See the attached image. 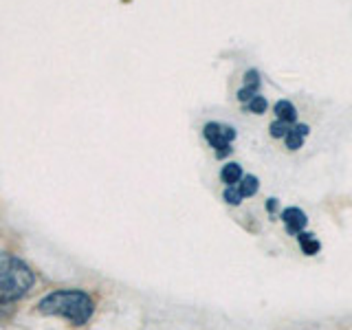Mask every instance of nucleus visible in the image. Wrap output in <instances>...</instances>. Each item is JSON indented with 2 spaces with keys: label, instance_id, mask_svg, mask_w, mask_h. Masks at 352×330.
<instances>
[{
  "label": "nucleus",
  "instance_id": "1",
  "mask_svg": "<svg viewBox=\"0 0 352 330\" xmlns=\"http://www.w3.org/2000/svg\"><path fill=\"white\" fill-rule=\"evenodd\" d=\"M38 311L42 315L69 319L73 326H84L95 313V302L84 291H55L38 304Z\"/></svg>",
  "mask_w": 352,
  "mask_h": 330
},
{
  "label": "nucleus",
  "instance_id": "2",
  "mask_svg": "<svg viewBox=\"0 0 352 330\" xmlns=\"http://www.w3.org/2000/svg\"><path fill=\"white\" fill-rule=\"evenodd\" d=\"M33 282H36L33 271L25 262L11 253L0 251V304L20 300L31 291Z\"/></svg>",
  "mask_w": 352,
  "mask_h": 330
},
{
  "label": "nucleus",
  "instance_id": "3",
  "mask_svg": "<svg viewBox=\"0 0 352 330\" xmlns=\"http://www.w3.org/2000/svg\"><path fill=\"white\" fill-rule=\"evenodd\" d=\"M203 135L207 143L216 150V157L223 159L227 154H231V141L236 139V130L225 124H216V121H209L203 128Z\"/></svg>",
  "mask_w": 352,
  "mask_h": 330
},
{
  "label": "nucleus",
  "instance_id": "4",
  "mask_svg": "<svg viewBox=\"0 0 352 330\" xmlns=\"http://www.w3.org/2000/svg\"><path fill=\"white\" fill-rule=\"evenodd\" d=\"M282 223H284L286 231H289L291 236H297V234H302V231L306 229L308 218H306V214L302 212L300 207H289V209H284V212H282Z\"/></svg>",
  "mask_w": 352,
  "mask_h": 330
},
{
  "label": "nucleus",
  "instance_id": "5",
  "mask_svg": "<svg viewBox=\"0 0 352 330\" xmlns=\"http://www.w3.org/2000/svg\"><path fill=\"white\" fill-rule=\"evenodd\" d=\"M260 84H262L260 73H258L256 69L247 71V73H245V84H242V88L238 91V102H240V104H247L249 99H253L256 95H260Z\"/></svg>",
  "mask_w": 352,
  "mask_h": 330
},
{
  "label": "nucleus",
  "instance_id": "6",
  "mask_svg": "<svg viewBox=\"0 0 352 330\" xmlns=\"http://www.w3.org/2000/svg\"><path fill=\"white\" fill-rule=\"evenodd\" d=\"M308 132H311V128H308L306 124H293L291 130H289V135L284 137L286 148H289V150H300L304 146Z\"/></svg>",
  "mask_w": 352,
  "mask_h": 330
},
{
  "label": "nucleus",
  "instance_id": "7",
  "mask_svg": "<svg viewBox=\"0 0 352 330\" xmlns=\"http://www.w3.org/2000/svg\"><path fill=\"white\" fill-rule=\"evenodd\" d=\"M275 117L280 121H286V124H295L297 121V108L289 102V99H280L275 104Z\"/></svg>",
  "mask_w": 352,
  "mask_h": 330
},
{
  "label": "nucleus",
  "instance_id": "8",
  "mask_svg": "<svg viewBox=\"0 0 352 330\" xmlns=\"http://www.w3.org/2000/svg\"><path fill=\"white\" fill-rule=\"evenodd\" d=\"M297 242H300V249L306 253V256H317L319 249H322V245H319V240H317L313 234H306V231H302V234H297Z\"/></svg>",
  "mask_w": 352,
  "mask_h": 330
},
{
  "label": "nucleus",
  "instance_id": "9",
  "mask_svg": "<svg viewBox=\"0 0 352 330\" xmlns=\"http://www.w3.org/2000/svg\"><path fill=\"white\" fill-rule=\"evenodd\" d=\"M234 187H236L238 194H240L242 198H249V196H253V194L258 192V187H260V185H258V179H256V176L247 174V176H242L240 183H236Z\"/></svg>",
  "mask_w": 352,
  "mask_h": 330
},
{
  "label": "nucleus",
  "instance_id": "10",
  "mask_svg": "<svg viewBox=\"0 0 352 330\" xmlns=\"http://www.w3.org/2000/svg\"><path fill=\"white\" fill-rule=\"evenodd\" d=\"M220 179H223V183H225L227 187L236 185V183H240V179H242V168H240L238 163H227L225 168H223V172H220Z\"/></svg>",
  "mask_w": 352,
  "mask_h": 330
},
{
  "label": "nucleus",
  "instance_id": "11",
  "mask_svg": "<svg viewBox=\"0 0 352 330\" xmlns=\"http://www.w3.org/2000/svg\"><path fill=\"white\" fill-rule=\"evenodd\" d=\"M293 124H286V121H280V119H275L273 124L269 126V135L273 139H284L286 135H289V130H291Z\"/></svg>",
  "mask_w": 352,
  "mask_h": 330
},
{
  "label": "nucleus",
  "instance_id": "12",
  "mask_svg": "<svg viewBox=\"0 0 352 330\" xmlns=\"http://www.w3.org/2000/svg\"><path fill=\"white\" fill-rule=\"evenodd\" d=\"M245 106H247L249 113H253V115H262L264 110L269 108V102H267V99H264L262 95H256L253 99H249V102H247Z\"/></svg>",
  "mask_w": 352,
  "mask_h": 330
},
{
  "label": "nucleus",
  "instance_id": "13",
  "mask_svg": "<svg viewBox=\"0 0 352 330\" xmlns=\"http://www.w3.org/2000/svg\"><path fill=\"white\" fill-rule=\"evenodd\" d=\"M223 198H225V201H227L229 205H240V203H242V196L238 194V190H236L234 185L227 187L225 194H223Z\"/></svg>",
  "mask_w": 352,
  "mask_h": 330
},
{
  "label": "nucleus",
  "instance_id": "14",
  "mask_svg": "<svg viewBox=\"0 0 352 330\" xmlns=\"http://www.w3.org/2000/svg\"><path fill=\"white\" fill-rule=\"evenodd\" d=\"M275 207H278V201H275V198H269V203H267V209H269V212H273Z\"/></svg>",
  "mask_w": 352,
  "mask_h": 330
}]
</instances>
